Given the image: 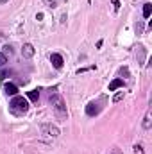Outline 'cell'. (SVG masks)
<instances>
[{"label":"cell","mask_w":152,"mask_h":154,"mask_svg":"<svg viewBox=\"0 0 152 154\" xmlns=\"http://www.w3.org/2000/svg\"><path fill=\"white\" fill-rule=\"evenodd\" d=\"M43 4H45L47 7H50V9H54V7H57V4H59V0H43Z\"/></svg>","instance_id":"15"},{"label":"cell","mask_w":152,"mask_h":154,"mask_svg":"<svg viewBox=\"0 0 152 154\" xmlns=\"http://www.w3.org/2000/svg\"><path fill=\"white\" fill-rule=\"evenodd\" d=\"M50 63H52V66H54L56 70H61V68H63V65H65V59H63V56H61V54L54 52V54H50Z\"/></svg>","instance_id":"6"},{"label":"cell","mask_w":152,"mask_h":154,"mask_svg":"<svg viewBox=\"0 0 152 154\" xmlns=\"http://www.w3.org/2000/svg\"><path fill=\"white\" fill-rule=\"evenodd\" d=\"M29 108H31L29 100H27L25 97H22V95H14V97L11 99V102H9V111L16 116L25 115V113L29 111Z\"/></svg>","instance_id":"2"},{"label":"cell","mask_w":152,"mask_h":154,"mask_svg":"<svg viewBox=\"0 0 152 154\" xmlns=\"http://www.w3.org/2000/svg\"><path fill=\"white\" fill-rule=\"evenodd\" d=\"M113 154H122V151L118 149V147H114V151H113Z\"/></svg>","instance_id":"20"},{"label":"cell","mask_w":152,"mask_h":154,"mask_svg":"<svg viewBox=\"0 0 152 154\" xmlns=\"http://www.w3.org/2000/svg\"><path fill=\"white\" fill-rule=\"evenodd\" d=\"M4 91H5V95L14 97V95H18V86L13 84V82H5V84H4Z\"/></svg>","instance_id":"7"},{"label":"cell","mask_w":152,"mask_h":154,"mask_svg":"<svg viewBox=\"0 0 152 154\" xmlns=\"http://www.w3.org/2000/svg\"><path fill=\"white\" fill-rule=\"evenodd\" d=\"M48 100H50V104H52V109L56 111V115L59 116V118H66V116H68L65 99H63L56 90H50V91H48Z\"/></svg>","instance_id":"1"},{"label":"cell","mask_w":152,"mask_h":154,"mask_svg":"<svg viewBox=\"0 0 152 154\" xmlns=\"http://www.w3.org/2000/svg\"><path fill=\"white\" fill-rule=\"evenodd\" d=\"M134 152H143V149H141V145H134Z\"/></svg>","instance_id":"19"},{"label":"cell","mask_w":152,"mask_h":154,"mask_svg":"<svg viewBox=\"0 0 152 154\" xmlns=\"http://www.w3.org/2000/svg\"><path fill=\"white\" fill-rule=\"evenodd\" d=\"M143 29H145V25H143V22H136L134 23V32L140 36V34H143Z\"/></svg>","instance_id":"12"},{"label":"cell","mask_w":152,"mask_h":154,"mask_svg":"<svg viewBox=\"0 0 152 154\" xmlns=\"http://www.w3.org/2000/svg\"><path fill=\"white\" fill-rule=\"evenodd\" d=\"M2 52H4V54H5V56H7V54H9V56H11V54H13V47H11V45H5V47H4V50H2Z\"/></svg>","instance_id":"17"},{"label":"cell","mask_w":152,"mask_h":154,"mask_svg":"<svg viewBox=\"0 0 152 154\" xmlns=\"http://www.w3.org/2000/svg\"><path fill=\"white\" fill-rule=\"evenodd\" d=\"M145 56H147V50L143 45H138V50H136V59H138V65H143L145 63Z\"/></svg>","instance_id":"8"},{"label":"cell","mask_w":152,"mask_h":154,"mask_svg":"<svg viewBox=\"0 0 152 154\" xmlns=\"http://www.w3.org/2000/svg\"><path fill=\"white\" fill-rule=\"evenodd\" d=\"M141 127L145 129V131H149L152 127V120H150V111H147V115L143 118V122H141Z\"/></svg>","instance_id":"10"},{"label":"cell","mask_w":152,"mask_h":154,"mask_svg":"<svg viewBox=\"0 0 152 154\" xmlns=\"http://www.w3.org/2000/svg\"><path fill=\"white\" fill-rule=\"evenodd\" d=\"M123 86H125V82H123L122 79L116 77V79H113V81L109 82V91H116L118 88H123Z\"/></svg>","instance_id":"9"},{"label":"cell","mask_w":152,"mask_h":154,"mask_svg":"<svg viewBox=\"0 0 152 154\" xmlns=\"http://www.w3.org/2000/svg\"><path fill=\"white\" fill-rule=\"evenodd\" d=\"M34 54H36L34 45L32 43H23V47H22V57L23 59H31V57H34Z\"/></svg>","instance_id":"5"},{"label":"cell","mask_w":152,"mask_h":154,"mask_svg":"<svg viewBox=\"0 0 152 154\" xmlns=\"http://www.w3.org/2000/svg\"><path fill=\"white\" fill-rule=\"evenodd\" d=\"M27 97L32 100V102H38V99H39V91L38 90H32V91H29L27 93Z\"/></svg>","instance_id":"13"},{"label":"cell","mask_w":152,"mask_h":154,"mask_svg":"<svg viewBox=\"0 0 152 154\" xmlns=\"http://www.w3.org/2000/svg\"><path fill=\"white\" fill-rule=\"evenodd\" d=\"M65 2H68V0H65Z\"/></svg>","instance_id":"22"},{"label":"cell","mask_w":152,"mask_h":154,"mask_svg":"<svg viewBox=\"0 0 152 154\" xmlns=\"http://www.w3.org/2000/svg\"><path fill=\"white\" fill-rule=\"evenodd\" d=\"M123 97H125V91L122 90V91H118V93H114V97H113V102H114V104H118L120 100H123Z\"/></svg>","instance_id":"14"},{"label":"cell","mask_w":152,"mask_h":154,"mask_svg":"<svg viewBox=\"0 0 152 154\" xmlns=\"http://www.w3.org/2000/svg\"><path fill=\"white\" fill-rule=\"evenodd\" d=\"M152 13V4L150 2H147V4H143V18H149Z\"/></svg>","instance_id":"11"},{"label":"cell","mask_w":152,"mask_h":154,"mask_svg":"<svg viewBox=\"0 0 152 154\" xmlns=\"http://www.w3.org/2000/svg\"><path fill=\"white\" fill-rule=\"evenodd\" d=\"M39 129H41V134H45L48 138H59V134H61L59 127L54 125V124H41Z\"/></svg>","instance_id":"4"},{"label":"cell","mask_w":152,"mask_h":154,"mask_svg":"<svg viewBox=\"0 0 152 154\" xmlns=\"http://www.w3.org/2000/svg\"><path fill=\"white\" fill-rule=\"evenodd\" d=\"M104 102H106V97H100L99 100H91V102L86 106V115L88 116H97L102 111L104 106H100V104H104Z\"/></svg>","instance_id":"3"},{"label":"cell","mask_w":152,"mask_h":154,"mask_svg":"<svg viewBox=\"0 0 152 154\" xmlns=\"http://www.w3.org/2000/svg\"><path fill=\"white\" fill-rule=\"evenodd\" d=\"M111 4H113L114 13H116V11H120V0H111Z\"/></svg>","instance_id":"18"},{"label":"cell","mask_w":152,"mask_h":154,"mask_svg":"<svg viewBox=\"0 0 152 154\" xmlns=\"http://www.w3.org/2000/svg\"><path fill=\"white\" fill-rule=\"evenodd\" d=\"M5 2H9V0H0V4H5Z\"/></svg>","instance_id":"21"},{"label":"cell","mask_w":152,"mask_h":154,"mask_svg":"<svg viewBox=\"0 0 152 154\" xmlns=\"http://www.w3.org/2000/svg\"><path fill=\"white\" fill-rule=\"evenodd\" d=\"M5 65H7V56H5L4 52H0V68L5 66Z\"/></svg>","instance_id":"16"}]
</instances>
